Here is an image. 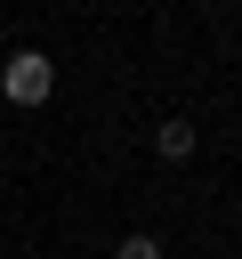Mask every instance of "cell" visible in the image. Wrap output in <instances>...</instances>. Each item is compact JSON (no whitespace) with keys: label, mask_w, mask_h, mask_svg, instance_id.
<instances>
[{"label":"cell","mask_w":242,"mask_h":259,"mask_svg":"<svg viewBox=\"0 0 242 259\" xmlns=\"http://www.w3.org/2000/svg\"><path fill=\"white\" fill-rule=\"evenodd\" d=\"M194 146H202L194 121H161V130H153V154H161V162H194Z\"/></svg>","instance_id":"obj_2"},{"label":"cell","mask_w":242,"mask_h":259,"mask_svg":"<svg viewBox=\"0 0 242 259\" xmlns=\"http://www.w3.org/2000/svg\"><path fill=\"white\" fill-rule=\"evenodd\" d=\"M48 89H56L48 49H8V65H0V97H8V105H48Z\"/></svg>","instance_id":"obj_1"},{"label":"cell","mask_w":242,"mask_h":259,"mask_svg":"<svg viewBox=\"0 0 242 259\" xmlns=\"http://www.w3.org/2000/svg\"><path fill=\"white\" fill-rule=\"evenodd\" d=\"M113 259H169V251H161V235H145V227H137V235H121V243H113Z\"/></svg>","instance_id":"obj_3"}]
</instances>
